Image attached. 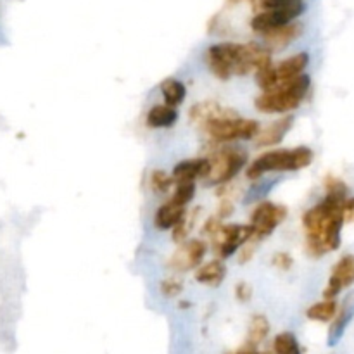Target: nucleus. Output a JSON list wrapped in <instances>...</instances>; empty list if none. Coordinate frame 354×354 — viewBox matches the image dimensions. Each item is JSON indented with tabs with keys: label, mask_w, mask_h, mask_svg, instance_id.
<instances>
[{
	"label": "nucleus",
	"mask_w": 354,
	"mask_h": 354,
	"mask_svg": "<svg viewBox=\"0 0 354 354\" xmlns=\"http://www.w3.org/2000/svg\"><path fill=\"white\" fill-rule=\"evenodd\" d=\"M327 196L315 204L303 216L306 230V251L313 258L335 251L341 245V230L344 227V203L348 199V187L339 178L328 176L325 182Z\"/></svg>",
	"instance_id": "obj_1"
},
{
	"label": "nucleus",
	"mask_w": 354,
	"mask_h": 354,
	"mask_svg": "<svg viewBox=\"0 0 354 354\" xmlns=\"http://www.w3.org/2000/svg\"><path fill=\"white\" fill-rule=\"evenodd\" d=\"M206 62L218 80L258 73L272 66V52L258 44H214L206 50Z\"/></svg>",
	"instance_id": "obj_2"
},
{
	"label": "nucleus",
	"mask_w": 354,
	"mask_h": 354,
	"mask_svg": "<svg viewBox=\"0 0 354 354\" xmlns=\"http://www.w3.org/2000/svg\"><path fill=\"white\" fill-rule=\"evenodd\" d=\"M313 158L315 154L310 147L268 151L249 165L248 176L252 180H261L266 173L272 171H299L308 168L313 162Z\"/></svg>",
	"instance_id": "obj_3"
},
{
	"label": "nucleus",
	"mask_w": 354,
	"mask_h": 354,
	"mask_svg": "<svg viewBox=\"0 0 354 354\" xmlns=\"http://www.w3.org/2000/svg\"><path fill=\"white\" fill-rule=\"evenodd\" d=\"M311 86V78L308 75L299 76L292 82H286L273 90L263 92L256 97L254 106L259 113L283 114L297 109L306 97Z\"/></svg>",
	"instance_id": "obj_4"
},
{
	"label": "nucleus",
	"mask_w": 354,
	"mask_h": 354,
	"mask_svg": "<svg viewBox=\"0 0 354 354\" xmlns=\"http://www.w3.org/2000/svg\"><path fill=\"white\" fill-rule=\"evenodd\" d=\"M211 171L207 185H225L248 165V152L241 147H223L209 156Z\"/></svg>",
	"instance_id": "obj_5"
},
{
	"label": "nucleus",
	"mask_w": 354,
	"mask_h": 354,
	"mask_svg": "<svg viewBox=\"0 0 354 354\" xmlns=\"http://www.w3.org/2000/svg\"><path fill=\"white\" fill-rule=\"evenodd\" d=\"M207 135L216 142L251 140L259 133V123L256 120H244L237 116L220 118L204 124Z\"/></svg>",
	"instance_id": "obj_6"
},
{
	"label": "nucleus",
	"mask_w": 354,
	"mask_h": 354,
	"mask_svg": "<svg viewBox=\"0 0 354 354\" xmlns=\"http://www.w3.org/2000/svg\"><path fill=\"white\" fill-rule=\"evenodd\" d=\"M304 12L303 0H292L287 6L277 7V9L261 10L256 14L251 21V28L259 35H265L277 28L287 26L290 23H296L297 17Z\"/></svg>",
	"instance_id": "obj_7"
},
{
	"label": "nucleus",
	"mask_w": 354,
	"mask_h": 354,
	"mask_svg": "<svg viewBox=\"0 0 354 354\" xmlns=\"http://www.w3.org/2000/svg\"><path fill=\"white\" fill-rule=\"evenodd\" d=\"M211 237L220 259H227L234 256V252H237L245 242L254 239V234L251 225H221Z\"/></svg>",
	"instance_id": "obj_8"
},
{
	"label": "nucleus",
	"mask_w": 354,
	"mask_h": 354,
	"mask_svg": "<svg viewBox=\"0 0 354 354\" xmlns=\"http://www.w3.org/2000/svg\"><path fill=\"white\" fill-rule=\"evenodd\" d=\"M287 209L280 204L259 203L251 214V228L256 241L270 237L277 227L286 220Z\"/></svg>",
	"instance_id": "obj_9"
},
{
	"label": "nucleus",
	"mask_w": 354,
	"mask_h": 354,
	"mask_svg": "<svg viewBox=\"0 0 354 354\" xmlns=\"http://www.w3.org/2000/svg\"><path fill=\"white\" fill-rule=\"evenodd\" d=\"M207 244L199 239H194V241H187L183 244H180V248L176 249L175 254L169 259V266H171L175 272H190V270L197 268L203 263L204 256H206Z\"/></svg>",
	"instance_id": "obj_10"
},
{
	"label": "nucleus",
	"mask_w": 354,
	"mask_h": 354,
	"mask_svg": "<svg viewBox=\"0 0 354 354\" xmlns=\"http://www.w3.org/2000/svg\"><path fill=\"white\" fill-rule=\"evenodd\" d=\"M354 283V256L346 254L342 256L337 261V265L334 266L330 273V279H328L327 287L324 290L325 299H335L339 294L342 292V289L353 286Z\"/></svg>",
	"instance_id": "obj_11"
},
{
	"label": "nucleus",
	"mask_w": 354,
	"mask_h": 354,
	"mask_svg": "<svg viewBox=\"0 0 354 354\" xmlns=\"http://www.w3.org/2000/svg\"><path fill=\"white\" fill-rule=\"evenodd\" d=\"M353 318H354V290L344 297L341 310L337 311L335 318L332 320L330 328H328V337H327L328 346H337L339 342H341V339L344 337L346 330H348Z\"/></svg>",
	"instance_id": "obj_12"
},
{
	"label": "nucleus",
	"mask_w": 354,
	"mask_h": 354,
	"mask_svg": "<svg viewBox=\"0 0 354 354\" xmlns=\"http://www.w3.org/2000/svg\"><path fill=\"white\" fill-rule=\"evenodd\" d=\"M211 165L207 158H196V159H185V161H180L178 165L173 168V180L176 183L183 182H196L197 178L206 180L209 176Z\"/></svg>",
	"instance_id": "obj_13"
},
{
	"label": "nucleus",
	"mask_w": 354,
	"mask_h": 354,
	"mask_svg": "<svg viewBox=\"0 0 354 354\" xmlns=\"http://www.w3.org/2000/svg\"><path fill=\"white\" fill-rule=\"evenodd\" d=\"M308 64H310V55H308V52H299V54L292 55V57L283 59L279 64H273V73H275L277 83L282 85V83L299 78V76L304 75V69L308 68Z\"/></svg>",
	"instance_id": "obj_14"
},
{
	"label": "nucleus",
	"mask_w": 354,
	"mask_h": 354,
	"mask_svg": "<svg viewBox=\"0 0 354 354\" xmlns=\"http://www.w3.org/2000/svg\"><path fill=\"white\" fill-rule=\"evenodd\" d=\"M187 206L180 204L176 199H168L159 206L156 211L154 225L158 230H169V228H176L183 220H185Z\"/></svg>",
	"instance_id": "obj_15"
},
{
	"label": "nucleus",
	"mask_w": 354,
	"mask_h": 354,
	"mask_svg": "<svg viewBox=\"0 0 354 354\" xmlns=\"http://www.w3.org/2000/svg\"><path fill=\"white\" fill-rule=\"evenodd\" d=\"M301 35H303V24L290 23L287 24V26L268 31V33L263 35V38H265V47L268 48L270 52H273L286 48L287 45H290L294 40H297Z\"/></svg>",
	"instance_id": "obj_16"
},
{
	"label": "nucleus",
	"mask_w": 354,
	"mask_h": 354,
	"mask_svg": "<svg viewBox=\"0 0 354 354\" xmlns=\"http://www.w3.org/2000/svg\"><path fill=\"white\" fill-rule=\"evenodd\" d=\"M292 124L294 116H283L280 120L273 121L265 130H259L258 137H256V145L258 147H272V145L280 144L287 135V131L292 128Z\"/></svg>",
	"instance_id": "obj_17"
},
{
	"label": "nucleus",
	"mask_w": 354,
	"mask_h": 354,
	"mask_svg": "<svg viewBox=\"0 0 354 354\" xmlns=\"http://www.w3.org/2000/svg\"><path fill=\"white\" fill-rule=\"evenodd\" d=\"M189 116L194 123L206 124L213 120H220V118L237 116V113L228 109V107H221L220 104L216 102H199L190 109Z\"/></svg>",
	"instance_id": "obj_18"
},
{
	"label": "nucleus",
	"mask_w": 354,
	"mask_h": 354,
	"mask_svg": "<svg viewBox=\"0 0 354 354\" xmlns=\"http://www.w3.org/2000/svg\"><path fill=\"white\" fill-rule=\"evenodd\" d=\"M227 277V266L221 259H214V261L201 265V268L196 272V280L203 286L218 287Z\"/></svg>",
	"instance_id": "obj_19"
},
{
	"label": "nucleus",
	"mask_w": 354,
	"mask_h": 354,
	"mask_svg": "<svg viewBox=\"0 0 354 354\" xmlns=\"http://www.w3.org/2000/svg\"><path fill=\"white\" fill-rule=\"evenodd\" d=\"M176 121H178V111L168 104H156L147 113V124L151 128H171Z\"/></svg>",
	"instance_id": "obj_20"
},
{
	"label": "nucleus",
	"mask_w": 354,
	"mask_h": 354,
	"mask_svg": "<svg viewBox=\"0 0 354 354\" xmlns=\"http://www.w3.org/2000/svg\"><path fill=\"white\" fill-rule=\"evenodd\" d=\"M159 90H161L162 97H165V104H168L171 107H178L187 97L185 85L176 78L162 80L161 85H159Z\"/></svg>",
	"instance_id": "obj_21"
},
{
	"label": "nucleus",
	"mask_w": 354,
	"mask_h": 354,
	"mask_svg": "<svg viewBox=\"0 0 354 354\" xmlns=\"http://www.w3.org/2000/svg\"><path fill=\"white\" fill-rule=\"evenodd\" d=\"M270 334V322L265 315H254L249 324V334H248V344L251 348H258Z\"/></svg>",
	"instance_id": "obj_22"
},
{
	"label": "nucleus",
	"mask_w": 354,
	"mask_h": 354,
	"mask_svg": "<svg viewBox=\"0 0 354 354\" xmlns=\"http://www.w3.org/2000/svg\"><path fill=\"white\" fill-rule=\"evenodd\" d=\"M337 303L335 299H324L322 303H315L308 308L306 317L313 322H330L337 315Z\"/></svg>",
	"instance_id": "obj_23"
},
{
	"label": "nucleus",
	"mask_w": 354,
	"mask_h": 354,
	"mask_svg": "<svg viewBox=\"0 0 354 354\" xmlns=\"http://www.w3.org/2000/svg\"><path fill=\"white\" fill-rule=\"evenodd\" d=\"M273 353L275 354H303L299 341L292 332H282L273 341Z\"/></svg>",
	"instance_id": "obj_24"
},
{
	"label": "nucleus",
	"mask_w": 354,
	"mask_h": 354,
	"mask_svg": "<svg viewBox=\"0 0 354 354\" xmlns=\"http://www.w3.org/2000/svg\"><path fill=\"white\" fill-rule=\"evenodd\" d=\"M279 183V180L275 178H270V180H258V182L254 183V185L251 187V189L248 190V194H245L244 197V204H252V203H261L263 197L268 196L270 190L273 189V187Z\"/></svg>",
	"instance_id": "obj_25"
},
{
	"label": "nucleus",
	"mask_w": 354,
	"mask_h": 354,
	"mask_svg": "<svg viewBox=\"0 0 354 354\" xmlns=\"http://www.w3.org/2000/svg\"><path fill=\"white\" fill-rule=\"evenodd\" d=\"M173 176H169L168 173H165L162 169H154L151 173V178H149V183H151V189L154 190L156 194H165L168 192L169 187L173 185Z\"/></svg>",
	"instance_id": "obj_26"
},
{
	"label": "nucleus",
	"mask_w": 354,
	"mask_h": 354,
	"mask_svg": "<svg viewBox=\"0 0 354 354\" xmlns=\"http://www.w3.org/2000/svg\"><path fill=\"white\" fill-rule=\"evenodd\" d=\"M196 197V183L194 182H183V183H176L175 194H173V199L178 201L180 204L187 206L190 201Z\"/></svg>",
	"instance_id": "obj_27"
},
{
	"label": "nucleus",
	"mask_w": 354,
	"mask_h": 354,
	"mask_svg": "<svg viewBox=\"0 0 354 354\" xmlns=\"http://www.w3.org/2000/svg\"><path fill=\"white\" fill-rule=\"evenodd\" d=\"M183 289L182 280L178 279H166L159 283V290L165 297H176Z\"/></svg>",
	"instance_id": "obj_28"
},
{
	"label": "nucleus",
	"mask_w": 354,
	"mask_h": 354,
	"mask_svg": "<svg viewBox=\"0 0 354 354\" xmlns=\"http://www.w3.org/2000/svg\"><path fill=\"white\" fill-rule=\"evenodd\" d=\"M273 265L286 272V270H289L290 266H292V256H290L289 252H277V254L273 256Z\"/></svg>",
	"instance_id": "obj_29"
},
{
	"label": "nucleus",
	"mask_w": 354,
	"mask_h": 354,
	"mask_svg": "<svg viewBox=\"0 0 354 354\" xmlns=\"http://www.w3.org/2000/svg\"><path fill=\"white\" fill-rule=\"evenodd\" d=\"M235 296H237V299L241 301V303H248L249 299H251L252 296V289L249 283L245 282H241L237 286V289H235Z\"/></svg>",
	"instance_id": "obj_30"
},
{
	"label": "nucleus",
	"mask_w": 354,
	"mask_h": 354,
	"mask_svg": "<svg viewBox=\"0 0 354 354\" xmlns=\"http://www.w3.org/2000/svg\"><path fill=\"white\" fill-rule=\"evenodd\" d=\"M292 0H258V6L261 7V10H270V9H277V7L287 6Z\"/></svg>",
	"instance_id": "obj_31"
},
{
	"label": "nucleus",
	"mask_w": 354,
	"mask_h": 354,
	"mask_svg": "<svg viewBox=\"0 0 354 354\" xmlns=\"http://www.w3.org/2000/svg\"><path fill=\"white\" fill-rule=\"evenodd\" d=\"M342 214H344V221L354 223V197H349V199H346Z\"/></svg>",
	"instance_id": "obj_32"
},
{
	"label": "nucleus",
	"mask_w": 354,
	"mask_h": 354,
	"mask_svg": "<svg viewBox=\"0 0 354 354\" xmlns=\"http://www.w3.org/2000/svg\"><path fill=\"white\" fill-rule=\"evenodd\" d=\"M232 213H234V206H232V203H228V201L221 203L220 209H218V218H220V220H223V218L230 216Z\"/></svg>",
	"instance_id": "obj_33"
},
{
	"label": "nucleus",
	"mask_w": 354,
	"mask_h": 354,
	"mask_svg": "<svg viewBox=\"0 0 354 354\" xmlns=\"http://www.w3.org/2000/svg\"><path fill=\"white\" fill-rule=\"evenodd\" d=\"M234 354H259V353L256 351V348H251V346H245V348L239 349V351L234 353Z\"/></svg>",
	"instance_id": "obj_34"
},
{
	"label": "nucleus",
	"mask_w": 354,
	"mask_h": 354,
	"mask_svg": "<svg viewBox=\"0 0 354 354\" xmlns=\"http://www.w3.org/2000/svg\"><path fill=\"white\" fill-rule=\"evenodd\" d=\"M259 354H272V353H259Z\"/></svg>",
	"instance_id": "obj_35"
}]
</instances>
